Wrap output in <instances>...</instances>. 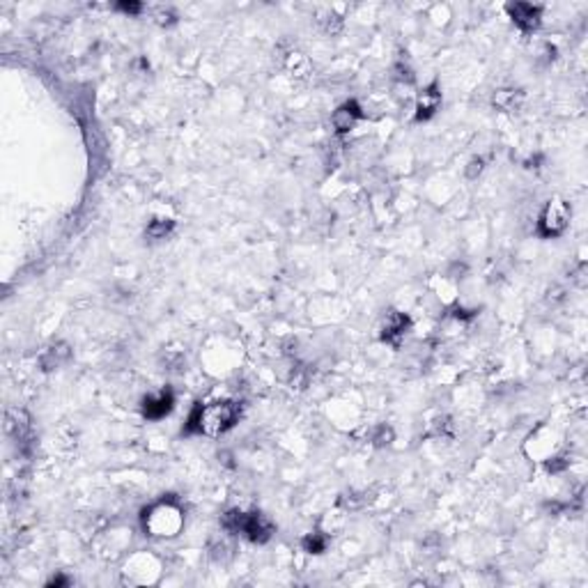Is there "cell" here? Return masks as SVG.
<instances>
[{
    "label": "cell",
    "mask_w": 588,
    "mask_h": 588,
    "mask_svg": "<svg viewBox=\"0 0 588 588\" xmlns=\"http://www.w3.org/2000/svg\"><path fill=\"white\" fill-rule=\"evenodd\" d=\"M301 547H303V551H308V554H325L327 547H329V535L322 533V531L308 533L301 540Z\"/></svg>",
    "instance_id": "14"
},
{
    "label": "cell",
    "mask_w": 588,
    "mask_h": 588,
    "mask_svg": "<svg viewBox=\"0 0 588 588\" xmlns=\"http://www.w3.org/2000/svg\"><path fill=\"white\" fill-rule=\"evenodd\" d=\"M242 416V405L237 400H216V403L198 405L191 412L184 425L186 434H202V437H218L233 430Z\"/></svg>",
    "instance_id": "1"
},
{
    "label": "cell",
    "mask_w": 588,
    "mask_h": 588,
    "mask_svg": "<svg viewBox=\"0 0 588 588\" xmlns=\"http://www.w3.org/2000/svg\"><path fill=\"white\" fill-rule=\"evenodd\" d=\"M570 223V207L566 200L554 198L544 204L538 218V235L544 240H554V237L563 235Z\"/></svg>",
    "instance_id": "4"
},
{
    "label": "cell",
    "mask_w": 588,
    "mask_h": 588,
    "mask_svg": "<svg viewBox=\"0 0 588 588\" xmlns=\"http://www.w3.org/2000/svg\"><path fill=\"white\" fill-rule=\"evenodd\" d=\"M483 173V159H473L471 164H469V168H466V177L469 180H476V177H478Z\"/></svg>",
    "instance_id": "20"
},
{
    "label": "cell",
    "mask_w": 588,
    "mask_h": 588,
    "mask_svg": "<svg viewBox=\"0 0 588 588\" xmlns=\"http://www.w3.org/2000/svg\"><path fill=\"white\" fill-rule=\"evenodd\" d=\"M522 101H524V92H522V90L504 88V90H497V92H494L492 104H494V108L504 110V113H510V110L519 108V104H522Z\"/></svg>",
    "instance_id": "12"
},
{
    "label": "cell",
    "mask_w": 588,
    "mask_h": 588,
    "mask_svg": "<svg viewBox=\"0 0 588 588\" xmlns=\"http://www.w3.org/2000/svg\"><path fill=\"white\" fill-rule=\"evenodd\" d=\"M70 356H72V349L70 345H65V343H58V345H51L44 354H41V370H58V368H63V365L70 361Z\"/></svg>",
    "instance_id": "11"
},
{
    "label": "cell",
    "mask_w": 588,
    "mask_h": 588,
    "mask_svg": "<svg viewBox=\"0 0 588 588\" xmlns=\"http://www.w3.org/2000/svg\"><path fill=\"white\" fill-rule=\"evenodd\" d=\"M409 327H412V320H409L405 313L388 311V315L384 318V325H381V340L393 349H400Z\"/></svg>",
    "instance_id": "5"
},
{
    "label": "cell",
    "mask_w": 588,
    "mask_h": 588,
    "mask_svg": "<svg viewBox=\"0 0 588 588\" xmlns=\"http://www.w3.org/2000/svg\"><path fill=\"white\" fill-rule=\"evenodd\" d=\"M221 526H223L228 533L244 535L246 540L258 542V544L269 542L276 533L274 522H271L264 513H258V510H255V513H244L240 508L228 510V513L221 517Z\"/></svg>",
    "instance_id": "3"
},
{
    "label": "cell",
    "mask_w": 588,
    "mask_h": 588,
    "mask_svg": "<svg viewBox=\"0 0 588 588\" xmlns=\"http://www.w3.org/2000/svg\"><path fill=\"white\" fill-rule=\"evenodd\" d=\"M448 428H450V423H448L446 416H437V419L432 421V430L428 434L430 437H444Z\"/></svg>",
    "instance_id": "17"
},
{
    "label": "cell",
    "mask_w": 588,
    "mask_h": 588,
    "mask_svg": "<svg viewBox=\"0 0 588 588\" xmlns=\"http://www.w3.org/2000/svg\"><path fill=\"white\" fill-rule=\"evenodd\" d=\"M141 524L145 535H150V538H175L184 526V508L175 497H164L143 510Z\"/></svg>",
    "instance_id": "2"
},
{
    "label": "cell",
    "mask_w": 588,
    "mask_h": 588,
    "mask_svg": "<svg viewBox=\"0 0 588 588\" xmlns=\"http://www.w3.org/2000/svg\"><path fill=\"white\" fill-rule=\"evenodd\" d=\"M157 16V23L159 25H170V23H175V12L173 10H164V7H159V10L155 12Z\"/></svg>",
    "instance_id": "18"
},
{
    "label": "cell",
    "mask_w": 588,
    "mask_h": 588,
    "mask_svg": "<svg viewBox=\"0 0 588 588\" xmlns=\"http://www.w3.org/2000/svg\"><path fill=\"white\" fill-rule=\"evenodd\" d=\"M287 70L292 72L294 76H303V72L311 70V65H308V60H306L303 53L292 51V53H287Z\"/></svg>",
    "instance_id": "15"
},
{
    "label": "cell",
    "mask_w": 588,
    "mask_h": 588,
    "mask_svg": "<svg viewBox=\"0 0 588 588\" xmlns=\"http://www.w3.org/2000/svg\"><path fill=\"white\" fill-rule=\"evenodd\" d=\"M439 108H441V90L437 83H432L421 92L419 101H416V120L419 122L430 120V117L437 115Z\"/></svg>",
    "instance_id": "9"
},
{
    "label": "cell",
    "mask_w": 588,
    "mask_h": 588,
    "mask_svg": "<svg viewBox=\"0 0 588 588\" xmlns=\"http://www.w3.org/2000/svg\"><path fill=\"white\" fill-rule=\"evenodd\" d=\"M117 10H122V12H126V14H141L143 12V5L141 3H120L117 5Z\"/></svg>",
    "instance_id": "21"
},
{
    "label": "cell",
    "mask_w": 588,
    "mask_h": 588,
    "mask_svg": "<svg viewBox=\"0 0 588 588\" xmlns=\"http://www.w3.org/2000/svg\"><path fill=\"white\" fill-rule=\"evenodd\" d=\"M361 117H363L361 106L356 104V101H345L343 106H338L334 110V115H331V124H334V129L338 133H349Z\"/></svg>",
    "instance_id": "8"
},
{
    "label": "cell",
    "mask_w": 588,
    "mask_h": 588,
    "mask_svg": "<svg viewBox=\"0 0 588 588\" xmlns=\"http://www.w3.org/2000/svg\"><path fill=\"white\" fill-rule=\"evenodd\" d=\"M173 230H175L173 218H152L148 228H145V235H148L150 240H166Z\"/></svg>",
    "instance_id": "13"
},
{
    "label": "cell",
    "mask_w": 588,
    "mask_h": 588,
    "mask_svg": "<svg viewBox=\"0 0 588 588\" xmlns=\"http://www.w3.org/2000/svg\"><path fill=\"white\" fill-rule=\"evenodd\" d=\"M508 14L513 19L515 25H519L524 32H533L540 28L542 23V7L540 5H531V3H510Z\"/></svg>",
    "instance_id": "6"
},
{
    "label": "cell",
    "mask_w": 588,
    "mask_h": 588,
    "mask_svg": "<svg viewBox=\"0 0 588 588\" xmlns=\"http://www.w3.org/2000/svg\"><path fill=\"white\" fill-rule=\"evenodd\" d=\"M63 584H70V579H67V577H53L48 582V586H63Z\"/></svg>",
    "instance_id": "22"
},
{
    "label": "cell",
    "mask_w": 588,
    "mask_h": 588,
    "mask_svg": "<svg viewBox=\"0 0 588 588\" xmlns=\"http://www.w3.org/2000/svg\"><path fill=\"white\" fill-rule=\"evenodd\" d=\"M566 466H568V457H554V459H549V462H547V471L561 473Z\"/></svg>",
    "instance_id": "19"
},
{
    "label": "cell",
    "mask_w": 588,
    "mask_h": 588,
    "mask_svg": "<svg viewBox=\"0 0 588 588\" xmlns=\"http://www.w3.org/2000/svg\"><path fill=\"white\" fill-rule=\"evenodd\" d=\"M7 432L12 434V439L16 444H28L30 439V419L25 416V412H19V409H10L7 412Z\"/></svg>",
    "instance_id": "10"
},
{
    "label": "cell",
    "mask_w": 588,
    "mask_h": 588,
    "mask_svg": "<svg viewBox=\"0 0 588 588\" xmlns=\"http://www.w3.org/2000/svg\"><path fill=\"white\" fill-rule=\"evenodd\" d=\"M173 407H175V396H173V391L170 388H164V391H159L157 396H148L143 400V416L145 419H150V421H159V419H164V416H168L170 412H173Z\"/></svg>",
    "instance_id": "7"
},
{
    "label": "cell",
    "mask_w": 588,
    "mask_h": 588,
    "mask_svg": "<svg viewBox=\"0 0 588 588\" xmlns=\"http://www.w3.org/2000/svg\"><path fill=\"white\" fill-rule=\"evenodd\" d=\"M391 441H393V430H391L388 425H379L372 434V444L374 446H388Z\"/></svg>",
    "instance_id": "16"
}]
</instances>
